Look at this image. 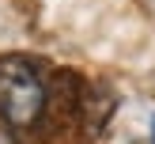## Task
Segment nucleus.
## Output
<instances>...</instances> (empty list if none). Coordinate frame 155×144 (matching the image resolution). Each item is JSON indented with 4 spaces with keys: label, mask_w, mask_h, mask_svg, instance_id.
<instances>
[{
    "label": "nucleus",
    "mask_w": 155,
    "mask_h": 144,
    "mask_svg": "<svg viewBox=\"0 0 155 144\" xmlns=\"http://www.w3.org/2000/svg\"><path fill=\"white\" fill-rule=\"evenodd\" d=\"M49 87L42 72L23 57H0V121L12 129H34L45 114Z\"/></svg>",
    "instance_id": "obj_1"
},
{
    "label": "nucleus",
    "mask_w": 155,
    "mask_h": 144,
    "mask_svg": "<svg viewBox=\"0 0 155 144\" xmlns=\"http://www.w3.org/2000/svg\"><path fill=\"white\" fill-rule=\"evenodd\" d=\"M0 144H15V140H12V133H8L4 125H0Z\"/></svg>",
    "instance_id": "obj_2"
},
{
    "label": "nucleus",
    "mask_w": 155,
    "mask_h": 144,
    "mask_svg": "<svg viewBox=\"0 0 155 144\" xmlns=\"http://www.w3.org/2000/svg\"><path fill=\"white\" fill-rule=\"evenodd\" d=\"M151 144H155V118H151Z\"/></svg>",
    "instance_id": "obj_3"
}]
</instances>
